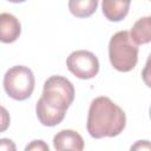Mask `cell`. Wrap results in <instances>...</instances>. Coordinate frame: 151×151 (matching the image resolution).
I'll return each instance as SVG.
<instances>
[{"mask_svg":"<svg viewBox=\"0 0 151 151\" xmlns=\"http://www.w3.org/2000/svg\"><path fill=\"white\" fill-rule=\"evenodd\" d=\"M149 112H150V118H151V106H150V110H149Z\"/></svg>","mask_w":151,"mask_h":151,"instance_id":"9a60e30c","label":"cell"},{"mask_svg":"<svg viewBox=\"0 0 151 151\" xmlns=\"http://www.w3.org/2000/svg\"><path fill=\"white\" fill-rule=\"evenodd\" d=\"M131 0H103L101 11L109 21H122L129 13Z\"/></svg>","mask_w":151,"mask_h":151,"instance_id":"ba28073f","label":"cell"},{"mask_svg":"<svg viewBox=\"0 0 151 151\" xmlns=\"http://www.w3.org/2000/svg\"><path fill=\"white\" fill-rule=\"evenodd\" d=\"M35 85L34 74L31 68L17 65L7 70L4 76V88L8 97L14 100H26L33 93Z\"/></svg>","mask_w":151,"mask_h":151,"instance_id":"277c9868","label":"cell"},{"mask_svg":"<svg viewBox=\"0 0 151 151\" xmlns=\"http://www.w3.org/2000/svg\"><path fill=\"white\" fill-rule=\"evenodd\" d=\"M73 99L74 87L67 78L61 76L50 77L44 83L42 94L35 105L39 122L50 127L60 124Z\"/></svg>","mask_w":151,"mask_h":151,"instance_id":"6da1fadb","label":"cell"},{"mask_svg":"<svg viewBox=\"0 0 151 151\" xmlns=\"http://www.w3.org/2000/svg\"><path fill=\"white\" fill-rule=\"evenodd\" d=\"M26 150H47L48 151V145H46L42 140H33L29 145L26 146Z\"/></svg>","mask_w":151,"mask_h":151,"instance_id":"7c38bea8","label":"cell"},{"mask_svg":"<svg viewBox=\"0 0 151 151\" xmlns=\"http://www.w3.org/2000/svg\"><path fill=\"white\" fill-rule=\"evenodd\" d=\"M126 125L125 112L109 97H98L92 100L86 129L94 139L104 137H116L123 132Z\"/></svg>","mask_w":151,"mask_h":151,"instance_id":"7a4b0ae2","label":"cell"},{"mask_svg":"<svg viewBox=\"0 0 151 151\" xmlns=\"http://www.w3.org/2000/svg\"><path fill=\"white\" fill-rule=\"evenodd\" d=\"M9 2H13V4H19V2H24L26 0H8Z\"/></svg>","mask_w":151,"mask_h":151,"instance_id":"5bb4252c","label":"cell"},{"mask_svg":"<svg viewBox=\"0 0 151 151\" xmlns=\"http://www.w3.org/2000/svg\"><path fill=\"white\" fill-rule=\"evenodd\" d=\"M110 63L119 72H130L138 61V45L131 38L130 32L119 31L112 35L109 42Z\"/></svg>","mask_w":151,"mask_h":151,"instance_id":"3957f363","label":"cell"},{"mask_svg":"<svg viewBox=\"0 0 151 151\" xmlns=\"http://www.w3.org/2000/svg\"><path fill=\"white\" fill-rule=\"evenodd\" d=\"M142 78L143 81L147 87H151V54L147 57V60L145 63V66L142 71Z\"/></svg>","mask_w":151,"mask_h":151,"instance_id":"8fae6325","label":"cell"},{"mask_svg":"<svg viewBox=\"0 0 151 151\" xmlns=\"http://www.w3.org/2000/svg\"><path fill=\"white\" fill-rule=\"evenodd\" d=\"M131 150H151V143L149 140H138L131 146Z\"/></svg>","mask_w":151,"mask_h":151,"instance_id":"4fadbf2b","label":"cell"},{"mask_svg":"<svg viewBox=\"0 0 151 151\" xmlns=\"http://www.w3.org/2000/svg\"><path fill=\"white\" fill-rule=\"evenodd\" d=\"M130 34L137 45L151 42V15L138 19L133 24Z\"/></svg>","mask_w":151,"mask_h":151,"instance_id":"9c48e42d","label":"cell"},{"mask_svg":"<svg viewBox=\"0 0 151 151\" xmlns=\"http://www.w3.org/2000/svg\"><path fill=\"white\" fill-rule=\"evenodd\" d=\"M66 66L79 79H92L99 72V60L94 53L85 50L72 52L66 59Z\"/></svg>","mask_w":151,"mask_h":151,"instance_id":"5b68a950","label":"cell"},{"mask_svg":"<svg viewBox=\"0 0 151 151\" xmlns=\"http://www.w3.org/2000/svg\"><path fill=\"white\" fill-rule=\"evenodd\" d=\"M98 7V0H68V9L77 18L91 17Z\"/></svg>","mask_w":151,"mask_h":151,"instance_id":"30bf717a","label":"cell"},{"mask_svg":"<svg viewBox=\"0 0 151 151\" xmlns=\"http://www.w3.org/2000/svg\"><path fill=\"white\" fill-rule=\"evenodd\" d=\"M21 33V25L19 20L9 13L0 14V40L4 44L14 42Z\"/></svg>","mask_w":151,"mask_h":151,"instance_id":"52a82bcc","label":"cell"},{"mask_svg":"<svg viewBox=\"0 0 151 151\" xmlns=\"http://www.w3.org/2000/svg\"><path fill=\"white\" fill-rule=\"evenodd\" d=\"M150 1H151V0H150Z\"/></svg>","mask_w":151,"mask_h":151,"instance_id":"2e32d148","label":"cell"},{"mask_svg":"<svg viewBox=\"0 0 151 151\" xmlns=\"http://www.w3.org/2000/svg\"><path fill=\"white\" fill-rule=\"evenodd\" d=\"M53 146L58 151L74 150L81 151L84 149L83 137L74 130H61L53 137Z\"/></svg>","mask_w":151,"mask_h":151,"instance_id":"8992f818","label":"cell"}]
</instances>
